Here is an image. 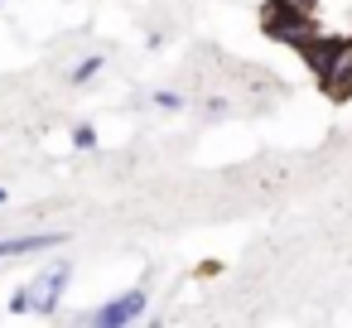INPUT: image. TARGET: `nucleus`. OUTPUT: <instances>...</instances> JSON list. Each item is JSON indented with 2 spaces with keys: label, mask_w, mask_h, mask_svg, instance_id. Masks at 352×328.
Here are the masks:
<instances>
[{
  "label": "nucleus",
  "mask_w": 352,
  "mask_h": 328,
  "mask_svg": "<svg viewBox=\"0 0 352 328\" xmlns=\"http://www.w3.org/2000/svg\"><path fill=\"white\" fill-rule=\"evenodd\" d=\"M68 280H73V261H54L49 270H39L30 285L10 294V314H58Z\"/></svg>",
  "instance_id": "obj_1"
},
{
  "label": "nucleus",
  "mask_w": 352,
  "mask_h": 328,
  "mask_svg": "<svg viewBox=\"0 0 352 328\" xmlns=\"http://www.w3.org/2000/svg\"><path fill=\"white\" fill-rule=\"evenodd\" d=\"M261 30H265L275 44H289V49H304L314 34H323V25H318V15H314V10L285 6V0H270V6H265Z\"/></svg>",
  "instance_id": "obj_2"
},
{
  "label": "nucleus",
  "mask_w": 352,
  "mask_h": 328,
  "mask_svg": "<svg viewBox=\"0 0 352 328\" xmlns=\"http://www.w3.org/2000/svg\"><path fill=\"white\" fill-rule=\"evenodd\" d=\"M145 309H150V294H145V289H126V294L97 304V309L87 314V323H97V328H126V323H135Z\"/></svg>",
  "instance_id": "obj_3"
},
{
  "label": "nucleus",
  "mask_w": 352,
  "mask_h": 328,
  "mask_svg": "<svg viewBox=\"0 0 352 328\" xmlns=\"http://www.w3.org/2000/svg\"><path fill=\"white\" fill-rule=\"evenodd\" d=\"M318 87H323L333 102H347V97H352V39H338L333 58H328L323 73H318Z\"/></svg>",
  "instance_id": "obj_4"
},
{
  "label": "nucleus",
  "mask_w": 352,
  "mask_h": 328,
  "mask_svg": "<svg viewBox=\"0 0 352 328\" xmlns=\"http://www.w3.org/2000/svg\"><path fill=\"white\" fill-rule=\"evenodd\" d=\"M63 246V232H30V237H10V241H0V261H10V256H39V251H54Z\"/></svg>",
  "instance_id": "obj_5"
},
{
  "label": "nucleus",
  "mask_w": 352,
  "mask_h": 328,
  "mask_svg": "<svg viewBox=\"0 0 352 328\" xmlns=\"http://www.w3.org/2000/svg\"><path fill=\"white\" fill-rule=\"evenodd\" d=\"M102 68H107V58H102V54H92V58L73 63V73H68V78H73V87H82V83H92V78H97Z\"/></svg>",
  "instance_id": "obj_6"
},
{
  "label": "nucleus",
  "mask_w": 352,
  "mask_h": 328,
  "mask_svg": "<svg viewBox=\"0 0 352 328\" xmlns=\"http://www.w3.org/2000/svg\"><path fill=\"white\" fill-rule=\"evenodd\" d=\"M73 150H97V131L92 126H73Z\"/></svg>",
  "instance_id": "obj_7"
},
{
  "label": "nucleus",
  "mask_w": 352,
  "mask_h": 328,
  "mask_svg": "<svg viewBox=\"0 0 352 328\" xmlns=\"http://www.w3.org/2000/svg\"><path fill=\"white\" fill-rule=\"evenodd\" d=\"M150 102H155L160 111H179V107H184V97H179V92H155Z\"/></svg>",
  "instance_id": "obj_8"
},
{
  "label": "nucleus",
  "mask_w": 352,
  "mask_h": 328,
  "mask_svg": "<svg viewBox=\"0 0 352 328\" xmlns=\"http://www.w3.org/2000/svg\"><path fill=\"white\" fill-rule=\"evenodd\" d=\"M285 6H299V10H314V15H318V6H323V0H285Z\"/></svg>",
  "instance_id": "obj_9"
},
{
  "label": "nucleus",
  "mask_w": 352,
  "mask_h": 328,
  "mask_svg": "<svg viewBox=\"0 0 352 328\" xmlns=\"http://www.w3.org/2000/svg\"><path fill=\"white\" fill-rule=\"evenodd\" d=\"M6 198H10V193H6V184H0V203H6Z\"/></svg>",
  "instance_id": "obj_10"
},
{
  "label": "nucleus",
  "mask_w": 352,
  "mask_h": 328,
  "mask_svg": "<svg viewBox=\"0 0 352 328\" xmlns=\"http://www.w3.org/2000/svg\"><path fill=\"white\" fill-rule=\"evenodd\" d=\"M0 6H6V0H0Z\"/></svg>",
  "instance_id": "obj_11"
}]
</instances>
